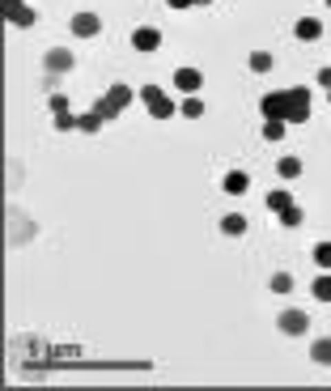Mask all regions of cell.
I'll list each match as a JSON object with an SVG mask.
<instances>
[{"label": "cell", "mask_w": 331, "mask_h": 391, "mask_svg": "<svg viewBox=\"0 0 331 391\" xmlns=\"http://www.w3.org/2000/svg\"><path fill=\"white\" fill-rule=\"evenodd\" d=\"M107 98H111V103H115V107L123 111V107H127V103L136 98V89H132V85H111V89H107Z\"/></svg>", "instance_id": "obj_15"}, {"label": "cell", "mask_w": 331, "mask_h": 391, "mask_svg": "<svg viewBox=\"0 0 331 391\" xmlns=\"http://www.w3.org/2000/svg\"><path fill=\"white\" fill-rule=\"evenodd\" d=\"M285 132H289L285 119H264V140H280Z\"/></svg>", "instance_id": "obj_18"}, {"label": "cell", "mask_w": 331, "mask_h": 391, "mask_svg": "<svg viewBox=\"0 0 331 391\" xmlns=\"http://www.w3.org/2000/svg\"><path fill=\"white\" fill-rule=\"evenodd\" d=\"M72 64H76V56L68 52V47H51V52H47V68L51 72H68Z\"/></svg>", "instance_id": "obj_9"}, {"label": "cell", "mask_w": 331, "mask_h": 391, "mask_svg": "<svg viewBox=\"0 0 331 391\" xmlns=\"http://www.w3.org/2000/svg\"><path fill=\"white\" fill-rule=\"evenodd\" d=\"M140 103H145V111H149L153 119H170V115L178 111V103H170L166 89H158V85H145V89H140Z\"/></svg>", "instance_id": "obj_1"}, {"label": "cell", "mask_w": 331, "mask_h": 391, "mask_svg": "<svg viewBox=\"0 0 331 391\" xmlns=\"http://www.w3.org/2000/svg\"><path fill=\"white\" fill-rule=\"evenodd\" d=\"M289 124H310V89L306 85H293L289 89Z\"/></svg>", "instance_id": "obj_2"}, {"label": "cell", "mask_w": 331, "mask_h": 391, "mask_svg": "<svg viewBox=\"0 0 331 391\" xmlns=\"http://www.w3.org/2000/svg\"><path fill=\"white\" fill-rule=\"evenodd\" d=\"M280 332H285V336H301L306 328H310V315H306V310H297V306H289V310H280Z\"/></svg>", "instance_id": "obj_5"}, {"label": "cell", "mask_w": 331, "mask_h": 391, "mask_svg": "<svg viewBox=\"0 0 331 391\" xmlns=\"http://www.w3.org/2000/svg\"><path fill=\"white\" fill-rule=\"evenodd\" d=\"M250 187V175H246V170H229V175H225V196H242Z\"/></svg>", "instance_id": "obj_11"}, {"label": "cell", "mask_w": 331, "mask_h": 391, "mask_svg": "<svg viewBox=\"0 0 331 391\" xmlns=\"http://www.w3.org/2000/svg\"><path fill=\"white\" fill-rule=\"evenodd\" d=\"M272 293H293V277L289 273H276L272 277Z\"/></svg>", "instance_id": "obj_24"}, {"label": "cell", "mask_w": 331, "mask_h": 391, "mask_svg": "<svg viewBox=\"0 0 331 391\" xmlns=\"http://www.w3.org/2000/svg\"><path fill=\"white\" fill-rule=\"evenodd\" d=\"M276 217H280V226H285V230H297L301 226V209L297 204H289L285 213H276Z\"/></svg>", "instance_id": "obj_21"}, {"label": "cell", "mask_w": 331, "mask_h": 391, "mask_svg": "<svg viewBox=\"0 0 331 391\" xmlns=\"http://www.w3.org/2000/svg\"><path fill=\"white\" fill-rule=\"evenodd\" d=\"M250 72H272V52H250Z\"/></svg>", "instance_id": "obj_22"}, {"label": "cell", "mask_w": 331, "mask_h": 391, "mask_svg": "<svg viewBox=\"0 0 331 391\" xmlns=\"http://www.w3.org/2000/svg\"><path fill=\"white\" fill-rule=\"evenodd\" d=\"M178 111H183L187 119H200V115H204V103H200V98H195V94H187V98H183V103H178Z\"/></svg>", "instance_id": "obj_19"}, {"label": "cell", "mask_w": 331, "mask_h": 391, "mask_svg": "<svg viewBox=\"0 0 331 391\" xmlns=\"http://www.w3.org/2000/svg\"><path fill=\"white\" fill-rule=\"evenodd\" d=\"M166 5H170V9H191L195 0H166Z\"/></svg>", "instance_id": "obj_28"}, {"label": "cell", "mask_w": 331, "mask_h": 391, "mask_svg": "<svg viewBox=\"0 0 331 391\" xmlns=\"http://www.w3.org/2000/svg\"><path fill=\"white\" fill-rule=\"evenodd\" d=\"M102 124H107V119H102L98 111H85V115H76V132H85V136H94Z\"/></svg>", "instance_id": "obj_13"}, {"label": "cell", "mask_w": 331, "mask_h": 391, "mask_svg": "<svg viewBox=\"0 0 331 391\" xmlns=\"http://www.w3.org/2000/svg\"><path fill=\"white\" fill-rule=\"evenodd\" d=\"M319 85H323V89H331V68H319Z\"/></svg>", "instance_id": "obj_27"}, {"label": "cell", "mask_w": 331, "mask_h": 391, "mask_svg": "<svg viewBox=\"0 0 331 391\" xmlns=\"http://www.w3.org/2000/svg\"><path fill=\"white\" fill-rule=\"evenodd\" d=\"M310 293H314V298H319V302H331V268H323V273L314 277Z\"/></svg>", "instance_id": "obj_14"}, {"label": "cell", "mask_w": 331, "mask_h": 391, "mask_svg": "<svg viewBox=\"0 0 331 391\" xmlns=\"http://www.w3.org/2000/svg\"><path fill=\"white\" fill-rule=\"evenodd\" d=\"M293 34H297L301 43H314V39L323 34V21H319V17H297V26H293Z\"/></svg>", "instance_id": "obj_10"}, {"label": "cell", "mask_w": 331, "mask_h": 391, "mask_svg": "<svg viewBox=\"0 0 331 391\" xmlns=\"http://www.w3.org/2000/svg\"><path fill=\"white\" fill-rule=\"evenodd\" d=\"M5 21H9V26H17V30H30L34 21H39V13L25 5V0H5Z\"/></svg>", "instance_id": "obj_4"}, {"label": "cell", "mask_w": 331, "mask_h": 391, "mask_svg": "<svg viewBox=\"0 0 331 391\" xmlns=\"http://www.w3.org/2000/svg\"><path fill=\"white\" fill-rule=\"evenodd\" d=\"M327 5H331V0H327Z\"/></svg>", "instance_id": "obj_30"}, {"label": "cell", "mask_w": 331, "mask_h": 391, "mask_svg": "<svg viewBox=\"0 0 331 391\" xmlns=\"http://www.w3.org/2000/svg\"><path fill=\"white\" fill-rule=\"evenodd\" d=\"M314 264L319 268H331V238H323L319 247H314Z\"/></svg>", "instance_id": "obj_23"}, {"label": "cell", "mask_w": 331, "mask_h": 391, "mask_svg": "<svg viewBox=\"0 0 331 391\" xmlns=\"http://www.w3.org/2000/svg\"><path fill=\"white\" fill-rule=\"evenodd\" d=\"M174 85H178V94H200V85H204V77H200V68H174Z\"/></svg>", "instance_id": "obj_6"}, {"label": "cell", "mask_w": 331, "mask_h": 391, "mask_svg": "<svg viewBox=\"0 0 331 391\" xmlns=\"http://www.w3.org/2000/svg\"><path fill=\"white\" fill-rule=\"evenodd\" d=\"M327 103H331V89H327Z\"/></svg>", "instance_id": "obj_29"}, {"label": "cell", "mask_w": 331, "mask_h": 391, "mask_svg": "<svg viewBox=\"0 0 331 391\" xmlns=\"http://www.w3.org/2000/svg\"><path fill=\"white\" fill-rule=\"evenodd\" d=\"M276 175H280V179H297V175H301V158H280V162H276Z\"/></svg>", "instance_id": "obj_16"}, {"label": "cell", "mask_w": 331, "mask_h": 391, "mask_svg": "<svg viewBox=\"0 0 331 391\" xmlns=\"http://www.w3.org/2000/svg\"><path fill=\"white\" fill-rule=\"evenodd\" d=\"M221 234H229V238L246 234V217H242V213H225V217H221Z\"/></svg>", "instance_id": "obj_12"}, {"label": "cell", "mask_w": 331, "mask_h": 391, "mask_svg": "<svg viewBox=\"0 0 331 391\" xmlns=\"http://www.w3.org/2000/svg\"><path fill=\"white\" fill-rule=\"evenodd\" d=\"M289 204H293L289 191H268V209H272V213H285Z\"/></svg>", "instance_id": "obj_20"}, {"label": "cell", "mask_w": 331, "mask_h": 391, "mask_svg": "<svg viewBox=\"0 0 331 391\" xmlns=\"http://www.w3.org/2000/svg\"><path fill=\"white\" fill-rule=\"evenodd\" d=\"M259 111H264V119H285V124H289V89L264 94L259 98Z\"/></svg>", "instance_id": "obj_3"}, {"label": "cell", "mask_w": 331, "mask_h": 391, "mask_svg": "<svg viewBox=\"0 0 331 391\" xmlns=\"http://www.w3.org/2000/svg\"><path fill=\"white\" fill-rule=\"evenodd\" d=\"M310 357L319 361V366H331V340L323 336V340H314V345H310Z\"/></svg>", "instance_id": "obj_17"}, {"label": "cell", "mask_w": 331, "mask_h": 391, "mask_svg": "<svg viewBox=\"0 0 331 391\" xmlns=\"http://www.w3.org/2000/svg\"><path fill=\"white\" fill-rule=\"evenodd\" d=\"M47 107H51V115H64V111H68V98H64V94H51Z\"/></svg>", "instance_id": "obj_25"}, {"label": "cell", "mask_w": 331, "mask_h": 391, "mask_svg": "<svg viewBox=\"0 0 331 391\" xmlns=\"http://www.w3.org/2000/svg\"><path fill=\"white\" fill-rule=\"evenodd\" d=\"M56 128H60V132H72V128H76V115H68V111L56 115Z\"/></svg>", "instance_id": "obj_26"}, {"label": "cell", "mask_w": 331, "mask_h": 391, "mask_svg": "<svg viewBox=\"0 0 331 391\" xmlns=\"http://www.w3.org/2000/svg\"><path fill=\"white\" fill-rule=\"evenodd\" d=\"M98 30H102V17H98V13H76V17H72V34H76V39H94Z\"/></svg>", "instance_id": "obj_8"}, {"label": "cell", "mask_w": 331, "mask_h": 391, "mask_svg": "<svg viewBox=\"0 0 331 391\" xmlns=\"http://www.w3.org/2000/svg\"><path fill=\"white\" fill-rule=\"evenodd\" d=\"M132 47H136V52H158V47H162V30H158V26L132 30Z\"/></svg>", "instance_id": "obj_7"}]
</instances>
